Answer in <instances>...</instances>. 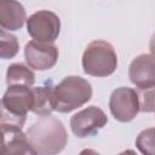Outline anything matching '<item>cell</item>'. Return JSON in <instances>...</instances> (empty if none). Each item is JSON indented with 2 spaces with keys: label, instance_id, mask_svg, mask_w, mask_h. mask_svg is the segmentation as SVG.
<instances>
[{
  "label": "cell",
  "instance_id": "6da1fadb",
  "mask_svg": "<svg viewBox=\"0 0 155 155\" xmlns=\"http://www.w3.org/2000/svg\"><path fill=\"white\" fill-rule=\"evenodd\" d=\"M29 143L38 155H56L68 142L67 130L61 120L54 116H40L25 133Z\"/></svg>",
  "mask_w": 155,
  "mask_h": 155
},
{
  "label": "cell",
  "instance_id": "7a4b0ae2",
  "mask_svg": "<svg viewBox=\"0 0 155 155\" xmlns=\"http://www.w3.org/2000/svg\"><path fill=\"white\" fill-rule=\"evenodd\" d=\"M92 97L91 84L81 76H65L58 85L53 86V110L58 113H70Z\"/></svg>",
  "mask_w": 155,
  "mask_h": 155
},
{
  "label": "cell",
  "instance_id": "3957f363",
  "mask_svg": "<svg viewBox=\"0 0 155 155\" xmlns=\"http://www.w3.org/2000/svg\"><path fill=\"white\" fill-rule=\"evenodd\" d=\"M81 63L85 74L104 78L116 70L117 56L113 45L108 41L93 40L86 46Z\"/></svg>",
  "mask_w": 155,
  "mask_h": 155
},
{
  "label": "cell",
  "instance_id": "277c9868",
  "mask_svg": "<svg viewBox=\"0 0 155 155\" xmlns=\"http://www.w3.org/2000/svg\"><path fill=\"white\" fill-rule=\"evenodd\" d=\"M27 31L35 41L53 44L61 31V19L52 11L40 10L27 18Z\"/></svg>",
  "mask_w": 155,
  "mask_h": 155
},
{
  "label": "cell",
  "instance_id": "5b68a950",
  "mask_svg": "<svg viewBox=\"0 0 155 155\" xmlns=\"http://www.w3.org/2000/svg\"><path fill=\"white\" fill-rule=\"evenodd\" d=\"M108 122V116L105 113L94 105L87 107L70 119V128L73 133L79 138L91 137L98 133Z\"/></svg>",
  "mask_w": 155,
  "mask_h": 155
},
{
  "label": "cell",
  "instance_id": "8992f818",
  "mask_svg": "<svg viewBox=\"0 0 155 155\" xmlns=\"http://www.w3.org/2000/svg\"><path fill=\"white\" fill-rule=\"evenodd\" d=\"M109 109L115 120L120 122L132 121L139 113V102L136 90L130 87L114 90L110 94Z\"/></svg>",
  "mask_w": 155,
  "mask_h": 155
},
{
  "label": "cell",
  "instance_id": "52a82bcc",
  "mask_svg": "<svg viewBox=\"0 0 155 155\" xmlns=\"http://www.w3.org/2000/svg\"><path fill=\"white\" fill-rule=\"evenodd\" d=\"M24 57L29 68L42 71L54 67L58 59V48L53 44L31 40L25 44Z\"/></svg>",
  "mask_w": 155,
  "mask_h": 155
},
{
  "label": "cell",
  "instance_id": "ba28073f",
  "mask_svg": "<svg viewBox=\"0 0 155 155\" xmlns=\"http://www.w3.org/2000/svg\"><path fill=\"white\" fill-rule=\"evenodd\" d=\"M128 78L137 88H154L155 64L151 53L136 57L128 68Z\"/></svg>",
  "mask_w": 155,
  "mask_h": 155
},
{
  "label": "cell",
  "instance_id": "9c48e42d",
  "mask_svg": "<svg viewBox=\"0 0 155 155\" xmlns=\"http://www.w3.org/2000/svg\"><path fill=\"white\" fill-rule=\"evenodd\" d=\"M27 21L23 5L15 0H0V29L18 30Z\"/></svg>",
  "mask_w": 155,
  "mask_h": 155
},
{
  "label": "cell",
  "instance_id": "30bf717a",
  "mask_svg": "<svg viewBox=\"0 0 155 155\" xmlns=\"http://www.w3.org/2000/svg\"><path fill=\"white\" fill-rule=\"evenodd\" d=\"M4 132V144L0 155H38L22 130H8Z\"/></svg>",
  "mask_w": 155,
  "mask_h": 155
},
{
  "label": "cell",
  "instance_id": "8fae6325",
  "mask_svg": "<svg viewBox=\"0 0 155 155\" xmlns=\"http://www.w3.org/2000/svg\"><path fill=\"white\" fill-rule=\"evenodd\" d=\"M33 108L31 111L40 116L51 115L53 111V85L51 81L42 86L33 87Z\"/></svg>",
  "mask_w": 155,
  "mask_h": 155
},
{
  "label": "cell",
  "instance_id": "7c38bea8",
  "mask_svg": "<svg viewBox=\"0 0 155 155\" xmlns=\"http://www.w3.org/2000/svg\"><path fill=\"white\" fill-rule=\"evenodd\" d=\"M35 82L34 71L23 63H13L8 65L6 71V84L8 86L19 85L30 87Z\"/></svg>",
  "mask_w": 155,
  "mask_h": 155
},
{
  "label": "cell",
  "instance_id": "4fadbf2b",
  "mask_svg": "<svg viewBox=\"0 0 155 155\" xmlns=\"http://www.w3.org/2000/svg\"><path fill=\"white\" fill-rule=\"evenodd\" d=\"M19 50V44L13 34L0 29V58L10 59L13 58Z\"/></svg>",
  "mask_w": 155,
  "mask_h": 155
},
{
  "label": "cell",
  "instance_id": "5bb4252c",
  "mask_svg": "<svg viewBox=\"0 0 155 155\" xmlns=\"http://www.w3.org/2000/svg\"><path fill=\"white\" fill-rule=\"evenodd\" d=\"M136 147L143 155H154V128H147L142 131L137 139Z\"/></svg>",
  "mask_w": 155,
  "mask_h": 155
},
{
  "label": "cell",
  "instance_id": "9a60e30c",
  "mask_svg": "<svg viewBox=\"0 0 155 155\" xmlns=\"http://www.w3.org/2000/svg\"><path fill=\"white\" fill-rule=\"evenodd\" d=\"M139 111L153 113L154 111V88H138L137 91Z\"/></svg>",
  "mask_w": 155,
  "mask_h": 155
},
{
  "label": "cell",
  "instance_id": "2e32d148",
  "mask_svg": "<svg viewBox=\"0 0 155 155\" xmlns=\"http://www.w3.org/2000/svg\"><path fill=\"white\" fill-rule=\"evenodd\" d=\"M79 155H101V154L97 153V151L93 150V149H84Z\"/></svg>",
  "mask_w": 155,
  "mask_h": 155
},
{
  "label": "cell",
  "instance_id": "e0dca14e",
  "mask_svg": "<svg viewBox=\"0 0 155 155\" xmlns=\"http://www.w3.org/2000/svg\"><path fill=\"white\" fill-rule=\"evenodd\" d=\"M119 155H137V154H136L134 150H132V149H127V150H124L122 153H120Z\"/></svg>",
  "mask_w": 155,
  "mask_h": 155
},
{
  "label": "cell",
  "instance_id": "ac0fdd59",
  "mask_svg": "<svg viewBox=\"0 0 155 155\" xmlns=\"http://www.w3.org/2000/svg\"><path fill=\"white\" fill-rule=\"evenodd\" d=\"M2 144H4V132H2V130L0 127V148L2 147Z\"/></svg>",
  "mask_w": 155,
  "mask_h": 155
}]
</instances>
